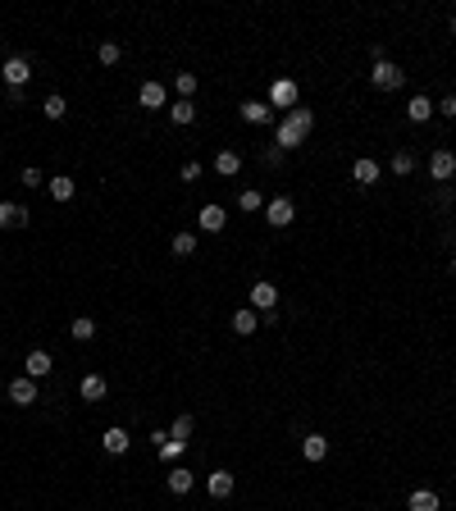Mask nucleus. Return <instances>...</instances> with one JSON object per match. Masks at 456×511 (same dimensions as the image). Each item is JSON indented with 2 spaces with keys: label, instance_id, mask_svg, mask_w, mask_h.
Masks as SVG:
<instances>
[{
  "label": "nucleus",
  "instance_id": "obj_1",
  "mask_svg": "<svg viewBox=\"0 0 456 511\" xmlns=\"http://www.w3.org/2000/svg\"><path fill=\"white\" fill-rule=\"evenodd\" d=\"M369 83H374L379 92H397V87L406 83V73L392 64V60H374V69H369Z\"/></svg>",
  "mask_w": 456,
  "mask_h": 511
},
{
  "label": "nucleus",
  "instance_id": "obj_2",
  "mask_svg": "<svg viewBox=\"0 0 456 511\" xmlns=\"http://www.w3.org/2000/svg\"><path fill=\"white\" fill-rule=\"evenodd\" d=\"M265 219H270V229H288L297 219V206H292V196H274L270 206H265Z\"/></svg>",
  "mask_w": 456,
  "mask_h": 511
},
{
  "label": "nucleus",
  "instance_id": "obj_3",
  "mask_svg": "<svg viewBox=\"0 0 456 511\" xmlns=\"http://www.w3.org/2000/svg\"><path fill=\"white\" fill-rule=\"evenodd\" d=\"M452 174H456V155L447 151V146H438V151L429 155V178H434V183H452Z\"/></svg>",
  "mask_w": 456,
  "mask_h": 511
},
{
  "label": "nucleus",
  "instance_id": "obj_4",
  "mask_svg": "<svg viewBox=\"0 0 456 511\" xmlns=\"http://www.w3.org/2000/svg\"><path fill=\"white\" fill-rule=\"evenodd\" d=\"M274 306H279V288H274L270 279L251 283V311H256V315H265V311H274Z\"/></svg>",
  "mask_w": 456,
  "mask_h": 511
},
{
  "label": "nucleus",
  "instance_id": "obj_5",
  "mask_svg": "<svg viewBox=\"0 0 456 511\" xmlns=\"http://www.w3.org/2000/svg\"><path fill=\"white\" fill-rule=\"evenodd\" d=\"M0 73H5V83H10V92H23V83H28V78H33V64H28V60H23V55H10V60H5V69H0Z\"/></svg>",
  "mask_w": 456,
  "mask_h": 511
},
{
  "label": "nucleus",
  "instance_id": "obj_6",
  "mask_svg": "<svg viewBox=\"0 0 456 511\" xmlns=\"http://www.w3.org/2000/svg\"><path fill=\"white\" fill-rule=\"evenodd\" d=\"M270 105H283V110H297V105H301V101H297V83H292V78H279V83L270 87Z\"/></svg>",
  "mask_w": 456,
  "mask_h": 511
},
{
  "label": "nucleus",
  "instance_id": "obj_7",
  "mask_svg": "<svg viewBox=\"0 0 456 511\" xmlns=\"http://www.w3.org/2000/svg\"><path fill=\"white\" fill-rule=\"evenodd\" d=\"M10 402L14 406H33L37 402V379H28V374H23V379H10Z\"/></svg>",
  "mask_w": 456,
  "mask_h": 511
},
{
  "label": "nucleus",
  "instance_id": "obj_8",
  "mask_svg": "<svg viewBox=\"0 0 456 511\" xmlns=\"http://www.w3.org/2000/svg\"><path fill=\"white\" fill-rule=\"evenodd\" d=\"M28 224V206L19 201H0V229H23Z\"/></svg>",
  "mask_w": 456,
  "mask_h": 511
},
{
  "label": "nucleus",
  "instance_id": "obj_9",
  "mask_svg": "<svg viewBox=\"0 0 456 511\" xmlns=\"http://www.w3.org/2000/svg\"><path fill=\"white\" fill-rule=\"evenodd\" d=\"M51 352H28V361H23V374H28V379H46V374H51Z\"/></svg>",
  "mask_w": 456,
  "mask_h": 511
},
{
  "label": "nucleus",
  "instance_id": "obj_10",
  "mask_svg": "<svg viewBox=\"0 0 456 511\" xmlns=\"http://www.w3.org/2000/svg\"><path fill=\"white\" fill-rule=\"evenodd\" d=\"M128 429H119V424H114V429H105V434H100V447H105L109 457H123V452H128Z\"/></svg>",
  "mask_w": 456,
  "mask_h": 511
},
{
  "label": "nucleus",
  "instance_id": "obj_11",
  "mask_svg": "<svg viewBox=\"0 0 456 511\" xmlns=\"http://www.w3.org/2000/svg\"><path fill=\"white\" fill-rule=\"evenodd\" d=\"M301 137H306V132L297 128V123H288V119L274 128V146H279V151H292V146H301Z\"/></svg>",
  "mask_w": 456,
  "mask_h": 511
},
{
  "label": "nucleus",
  "instance_id": "obj_12",
  "mask_svg": "<svg viewBox=\"0 0 456 511\" xmlns=\"http://www.w3.org/2000/svg\"><path fill=\"white\" fill-rule=\"evenodd\" d=\"M137 101H141V110H160L164 101H169V92H164V83H141Z\"/></svg>",
  "mask_w": 456,
  "mask_h": 511
},
{
  "label": "nucleus",
  "instance_id": "obj_13",
  "mask_svg": "<svg viewBox=\"0 0 456 511\" xmlns=\"http://www.w3.org/2000/svg\"><path fill=\"white\" fill-rule=\"evenodd\" d=\"M206 489H210V498L224 502L228 493H233V475H228V470H210V475H206Z\"/></svg>",
  "mask_w": 456,
  "mask_h": 511
},
{
  "label": "nucleus",
  "instance_id": "obj_14",
  "mask_svg": "<svg viewBox=\"0 0 456 511\" xmlns=\"http://www.w3.org/2000/svg\"><path fill=\"white\" fill-rule=\"evenodd\" d=\"M301 457L306 461H324L328 457V438L324 434H306L301 438Z\"/></svg>",
  "mask_w": 456,
  "mask_h": 511
},
{
  "label": "nucleus",
  "instance_id": "obj_15",
  "mask_svg": "<svg viewBox=\"0 0 456 511\" xmlns=\"http://www.w3.org/2000/svg\"><path fill=\"white\" fill-rule=\"evenodd\" d=\"M196 219H201V229H206V233H224V224H228V210H224V206H206V210H201Z\"/></svg>",
  "mask_w": 456,
  "mask_h": 511
},
{
  "label": "nucleus",
  "instance_id": "obj_16",
  "mask_svg": "<svg viewBox=\"0 0 456 511\" xmlns=\"http://www.w3.org/2000/svg\"><path fill=\"white\" fill-rule=\"evenodd\" d=\"M256 329H261V315H256L251 306H247V311H238V315H233V334H238V338H251V334H256Z\"/></svg>",
  "mask_w": 456,
  "mask_h": 511
},
{
  "label": "nucleus",
  "instance_id": "obj_17",
  "mask_svg": "<svg viewBox=\"0 0 456 511\" xmlns=\"http://www.w3.org/2000/svg\"><path fill=\"white\" fill-rule=\"evenodd\" d=\"M406 507H411V511H443V502H438V493H434V489H415Z\"/></svg>",
  "mask_w": 456,
  "mask_h": 511
},
{
  "label": "nucleus",
  "instance_id": "obj_18",
  "mask_svg": "<svg viewBox=\"0 0 456 511\" xmlns=\"http://www.w3.org/2000/svg\"><path fill=\"white\" fill-rule=\"evenodd\" d=\"M242 119H247V123H270L274 110L265 105V101H242Z\"/></svg>",
  "mask_w": 456,
  "mask_h": 511
},
{
  "label": "nucleus",
  "instance_id": "obj_19",
  "mask_svg": "<svg viewBox=\"0 0 456 511\" xmlns=\"http://www.w3.org/2000/svg\"><path fill=\"white\" fill-rule=\"evenodd\" d=\"M78 392H82V402H100V397H105V379H100V374H82Z\"/></svg>",
  "mask_w": 456,
  "mask_h": 511
},
{
  "label": "nucleus",
  "instance_id": "obj_20",
  "mask_svg": "<svg viewBox=\"0 0 456 511\" xmlns=\"http://www.w3.org/2000/svg\"><path fill=\"white\" fill-rule=\"evenodd\" d=\"M46 187H51V196H55V201H73V192H78V183H73L69 174H55Z\"/></svg>",
  "mask_w": 456,
  "mask_h": 511
},
{
  "label": "nucleus",
  "instance_id": "obj_21",
  "mask_svg": "<svg viewBox=\"0 0 456 511\" xmlns=\"http://www.w3.org/2000/svg\"><path fill=\"white\" fill-rule=\"evenodd\" d=\"M351 178H356L360 187L379 183V164H374V160H356V164H351Z\"/></svg>",
  "mask_w": 456,
  "mask_h": 511
},
{
  "label": "nucleus",
  "instance_id": "obj_22",
  "mask_svg": "<svg viewBox=\"0 0 456 511\" xmlns=\"http://www.w3.org/2000/svg\"><path fill=\"white\" fill-rule=\"evenodd\" d=\"M215 169H219L224 178H233V174L242 169V155H238V151H219V155H215Z\"/></svg>",
  "mask_w": 456,
  "mask_h": 511
},
{
  "label": "nucleus",
  "instance_id": "obj_23",
  "mask_svg": "<svg viewBox=\"0 0 456 511\" xmlns=\"http://www.w3.org/2000/svg\"><path fill=\"white\" fill-rule=\"evenodd\" d=\"M406 114H411V123H424L429 114H434V101L429 96H411V105H406Z\"/></svg>",
  "mask_w": 456,
  "mask_h": 511
},
{
  "label": "nucleus",
  "instance_id": "obj_24",
  "mask_svg": "<svg viewBox=\"0 0 456 511\" xmlns=\"http://www.w3.org/2000/svg\"><path fill=\"white\" fill-rule=\"evenodd\" d=\"M69 334L78 338V343H91V338H96V320H87V315H78L73 324H69Z\"/></svg>",
  "mask_w": 456,
  "mask_h": 511
},
{
  "label": "nucleus",
  "instance_id": "obj_25",
  "mask_svg": "<svg viewBox=\"0 0 456 511\" xmlns=\"http://www.w3.org/2000/svg\"><path fill=\"white\" fill-rule=\"evenodd\" d=\"M169 493H192V470H183V466L169 470Z\"/></svg>",
  "mask_w": 456,
  "mask_h": 511
},
{
  "label": "nucleus",
  "instance_id": "obj_26",
  "mask_svg": "<svg viewBox=\"0 0 456 511\" xmlns=\"http://www.w3.org/2000/svg\"><path fill=\"white\" fill-rule=\"evenodd\" d=\"M288 123H297L301 132H310V128H315V114H310L306 105H297V110H288Z\"/></svg>",
  "mask_w": 456,
  "mask_h": 511
},
{
  "label": "nucleus",
  "instance_id": "obj_27",
  "mask_svg": "<svg viewBox=\"0 0 456 511\" xmlns=\"http://www.w3.org/2000/svg\"><path fill=\"white\" fill-rule=\"evenodd\" d=\"M169 438H174V443H192V415H178L174 429H169Z\"/></svg>",
  "mask_w": 456,
  "mask_h": 511
},
{
  "label": "nucleus",
  "instance_id": "obj_28",
  "mask_svg": "<svg viewBox=\"0 0 456 511\" xmlns=\"http://www.w3.org/2000/svg\"><path fill=\"white\" fill-rule=\"evenodd\" d=\"M174 92L183 101H192V92H196V73H174Z\"/></svg>",
  "mask_w": 456,
  "mask_h": 511
},
{
  "label": "nucleus",
  "instance_id": "obj_29",
  "mask_svg": "<svg viewBox=\"0 0 456 511\" xmlns=\"http://www.w3.org/2000/svg\"><path fill=\"white\" fill-rule=\"evenodd\" d=\"M169 119H174V123H192V119H196L192 101H178V105H169Z\"/></svg>",
  "mask_w": 456,
  "mask_h": 511
},
{
  "label": "nucleus",
  "instance_id": "obj_30",
  "mask_svg": "<svg viewBox=\"0 0 456 511\" xmlns=\"http://www.w3.org/2000/svg\"><path fill=\"white\" fill-rule=\"evenodd\" d=\"M174 256H183V261L196 256V238H192V233H178V238H174Z\"/></svg>",
  "mask_w": 456,
  "mask_h": 511
},
{
  "label": "nucleus",
  "instance_id": "obj_31",
  "mask_svg": "<svg viewBox=\"0 0 456 511\" xmlns=\"http://www.w3.org/2000/svg\"><path fill=\"white\" fill-rule=\"evenodd\" d=\"M46 119H64V114H69V105H64V96H46Z\"/></svg>",
  "mask_w": 456,
  "mask_h": 511
},
{
  "label": "nucleus",
  "instance_id": "obj_32",
  "mask_svg": "<svg viewBox=\"0 0 456 511\" xmlns=\"http://www.w3.org/2000/svg\"><path fill=\"white\" fill-rule=\"evenodd\" d=\"M411 169H415V155L411 151H397V155H392V174H411Z\"/></svg>",
  "mask_w": 456,
  "mask_h": 511
},
{
  "label": "nucleus",
  "instance_id": "obj_33",
  "mask_svg": "<svg viewBox=\"0 0 456 511\" xmlns=\"http://www.w3.org/2000/svg\"><path fill=\"white\" fill-rule=\"evenodd\" d=\"M238 206H242V210H247V215H251V210H261V206H265V196L256 192V187H247V192L238 196Z\"/></svg>",
  "mask_w": 456,
  "mask_h": 511
},
{
  "label": "nucleus",
  "instance_id": "obj_34",
  "mask_svg": "<svg viewBox=\"0 0 456 511\" xmlns=\"http://www.w3.org/2000/svg\"><path fill=\"white\" fill-rule=\"evenodd\" d=\"M119 55H123V51H119V42H105V46H100V51H96V60H100V64L109 69V64H119Z\"/></svg>",
  "mask_w": 456,
  "mask_h": 511
},
{
  "label": "nucleus",
  "instance_id": "obj_35",
  "mask_svg": "<svg viewBox=\"0 0 456 511\" xmlns=\"http://www.w3.org/2000/svg\"><path fill=\"white\" fill-rule=\"evenodd\" d=\"M23 187H46V183H42V169H33V164H28V169H23Z\"/></svg>",
  "mask_w": 456,
  "mask_h": 511
},
{
  "label": "nucleus",
  "instance_id": "obj_36",
  "mask_svg": "<svg viewBox=\"0 0 456 511\" xmlns=\"http://www.w3.org/2000/svg\"><path fill=\"white\" fill-rule=\"evenodd\" d=\"M178 174H183V183H196V178H201V164H196V160H187L183 169H178Z\"/></svg>",
  "mask_w": 456,
  "mask_h": 511
},
{
  "label": "nucleus",
  "instance_id": "obj_37",
  "mask_svg": "<svg viewBox=\"0 0 456 511\" xmlns=\"http://www.w3.org/2000/svg\"><path fill=\"white\" fill-rule=\"evenodd\" d=\"M183 447H187V443H174V438H169V443H160V457H164V461H174Z\"/></svg>",
  "mask_w": 456,
  "mask_h": 511
},
{
  "label": "nucleus",
  "instance_id": "obj_38",
  "mask_svg": "<svg viewBox=\"0 0 456 511\" xmlns=\"http://www.w3.org/2000/svg\"><path fill=\"white\" fill-rule=\"evenodd\" d=\"M447 114V119H456V96H443V105H438Z\"/></svg>",
  "mask_w": 456,
  "mask_h": 511
},
{
  "label": "nucleus",
  "instance_id": "obj_39",
  "mask_svg": "<svg viewBox=\"0 0 456 511\" xmlns=\"http://www.w3.org/2000/svg\"><path fill=\"white\" fill-rule=\"evenodd\" d=\"M452 33H456V14H452Z\"/></svg>",
  "mask_w": 456,
  "mask_h": 511
},
{
  "label": "nucleus",
  "instance_id": "obj_40",
  "mask_svg": "<svg viewBox=\"0 0 456 511\" xmlns=\"http://www.w3.org/2000/svg\"><path fill=\"white\" fill-rule=\"evenodd\" d=\"M452 274H456V256H452Z\"/></svg>",
  "mask_w": 456,
  "mask_h": 511
},
{
  "label": "nucleus",
  "instance_id": "obj_41",
  "mask_svg": "<svg viewBox=\"0 0 456 511\" xmlns=\"http://www.w3.org/2000/svg\"><path fill=\"white\" fill-rule=\"evenodd\" d=\"M0 105H5V96H0Z\"/></svg>",
  "mask_w": 456,
  "mask_h": 511
}]
</instances>
